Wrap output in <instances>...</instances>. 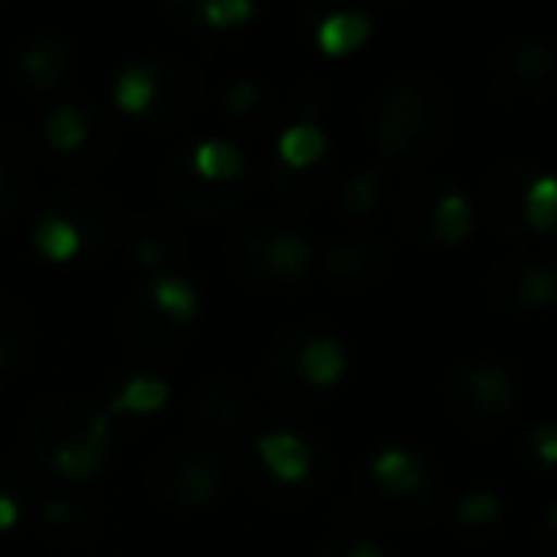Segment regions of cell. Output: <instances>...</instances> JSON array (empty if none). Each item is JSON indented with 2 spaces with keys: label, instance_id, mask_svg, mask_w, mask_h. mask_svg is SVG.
<instances>
[{
  "label": "cell",
  "instance_id": "cell-1",
  "mask_svg": "<svg viewBox=\"0 0 557 557\" xmlns=\"http://www.w3.org/2000/svg\"><path fill=\"white\" fill-rule=\"evenodd\" d=\"M103 455H108V420H92L88 432L73 443H62V447L50 455L54 470L70 481H88L100 473Z\"/></svg>",
  "mask_w": 557,
  "mask_h": 557
},
{
  "label": "cell",
  "instance_id": "cell-2",
  "mask_svg": "<svg viewBox=\"0 0 557 557\" xmlns=\"http://www.w3.org/2000/svg\"><path fill=\"white\" fill-rule=\"evenodd\" d=\"M256 455H260L263 470L283 485H295L310 473V450L295 432H263L256 440Z\"/></svg>",
  "mask_w": 557,
  "mask_h": 557
},
{
  "label": "cell",
  "instance_id": "cell-3",
  "mask_svg": "<svg viewBox=\"0 0 557 557\" xmlns=\"http://www.w3.org/2000/svg\"><path fill=\"white\" fill-rule=\"evenodd\" d=\"M260 260H263V268L283 278V283H298V278L313 268V240L295 230H275L260 245Z\"/></svg>",
  "mask_w": 557,
  "mask_h": 557
},
{
  "label": "cell",
  "instance_id": "cell-4",
  "mask_svg": "<svg viewBox=\"0 0 557 557\" xmlns=\"http://www.w3.org/2000/svg\"><path fill=\"white\" fill-rule=\"evenodd\" d=\"M374 35V24L363 12H333L318 24V47L325 58H348Z\"/></svg>",
  "mask_w": 557,
  "mask_h": 557
},
{
  "label": "cell",
  "instance_id": "cell-5",
  "mask_svg": "<svg viewBox=\"0 0 557 557\" xmlns=\"http://www.w3.org/2000/svg\"><path fill=\"white\" fill-rule=\"evenodd\" d=\"M371 473H374V481L394 496H409L424 485V466H420V458L405 447L379 450L371 462Z\"/></svg>",
  "mask_w": 557,
  "mask_h": 557
},
{
  "label": "cell",
  "instance_id": "cell-6",
  "mask_svg": "<svg viewBox=\"0 0 557 557\" xmlns=\"http://www.w3.org/2000/svg\"><path fill=\"white\" fill-rule=\"evenodd\" d=\"M164 496L184 508H199V504L214 500L218 496V466L207 462V458H195V462H184L164 485Z\"/></svg>",
  "mask_w": 557,
  "mask_h": 557
},
{
  "label": "cell",
  "instance_id": "cell-7",
  "mask_svg": "<svg viewBox=\"0 0 557 557\" xmlns=\"http://www.w3.org/2000/svg\"><path fill=\"white\" fill-rule=\"evenodd\" d=\"M191 169L207 184H230L245 172V153L225 138H207L191 149Z\"/></svg>",
  "mask_w": 557,
  "mask_h": 557
},
{
  "label": "cell",
  "instance_id": "cell-8",
  "mask_svg": "<svg viewBox=\"0 0 557 557\" xmlns=\"http://www.w3.org/2000/svg\"><path fill=\"white\" fill-rule=\"evenodd\" d=\"M348 371V359H344V348L333 341V336H313L306 341L302 356H298V374H302L310 386H336Z\"/></svg>",
  "mask_w": 557,
  "mask_h": 557
},
{
  "label": "cell",
  "instance_id": "cell-9",
  "mask_svg": "<svg viewBox=\"0 0 557 557\" xmlns=\"http://www.w3.org/2000/svg\"><path fill=\"white\" fill-rule=\"evenodd\" d=\"M20 70H24V77H32L39 88H50L65 77L70 54H65V47L58 39H35V42H27L24 54H20Z\"/></svg>",
  "mask_w": 557,
  "mask_h": 557
},
{
  "label": "cell",
  "instance_id": "cell-10",
  "mask_svg": "<svg viewBox=\"0 0 557 557\" xmlns=\"http://www.w3.org/2000/svg\"><path fill=\"white\" fill-rule=\"evenodd\" d=\"M325 153H329V138L313 123H295L278 134V157L290 169H313Z\"/></svg>",
  "mask_w": 557,
  "mask_h": 557
},
{
  "label": "cell",
  "instance_id": "cell-11",
  "mask_svg": "<svg viewBox=\"0 0 557 557\" xmlns=\"http://www.w3.org/2000/svg\"><path fill=\"white\" fill-rule=\"evenodd\" d=\"M432 233L443 245H462L473 233V207L462 191H443V199L432 207Z\"/></svg>",
  "mask_w": 557,
  "mask_h": 557
},
{
  "label": "cell",
  "instance_id": "cell-12",
  "mask_svg": "<svg viewBox=\"0 0 557 557\" xmlns=\"http://www.w3.org/2000/svg\"><path fill=\"white\" fill-rule=\"evenodd\" d=\"M149 302L172 321H191L199 313V290L180 275H157L149 287Z\"/></svg>",
  "mask_w": 557,
  "mask_h": 557
},
{
  "label": "cell",
  "instance_id": "cell-13",
  "mask_svg": "<svg viewBox=\"0 0 557 557\" xmlns=\"http://www.w3.org/2000/svg\"><path fill=\"white\" fill-rule=\"evenodd\" d=\"M470 394L481 409L488 412H508L516 405V386H511L508 371L493 363H478L470 371Z\"/></svg>",
  "mask_w": 557,
  "mask_h": 557
},
{
  "label": "cell",
  "instance_id": "cell-14",
  "mask_svg": "<svg viewBox=\"0 0 557 557\" xmlns=\"http://www.w3.org/2000/svg\"><path fill=\"white\" fill-rule=\"evenodd\" d=\"M81 230L70 222V218H42L39 225H35V248H39L47 260L54 263H70L73 256L81 252Z\"/></svg>",
  "mask_w": 557,
  "mask_h": 557
},
{
  "label": "cell",
  "instance_id": "cell-15",
  "mask_svg": "<svg viewBox=\"0 0 557 557\" xmlns=\"http://www.w3.org/2000/svg\"><path fill=\"white\" fill-rule=\"evenodd\" d=\"M42 134H47L50 149H58V153H73V149H81L88 141V115L81 108H73V103H62V108H54L47 115Z\"/></svg>",
  "mask_w": 557,
  "mask_h": 557
},
{
  "label": "cell",
  "instance_id": "cell-16",
  "mask_svg": "<svg viewBox=\"0 0 557 557\" xmlns=\"http://www.w3.org/2000/svg\"><path fill=\"white\" fill-rule=\"evenodd\" d=\"M157 100V77L149 65H126L115 81V108L126 115H141Z\"/></svg>",
  "mask_w": 557,
  "mask_h": 557
},
{
  "label": "cell",
  "instance_id": "cell-17",
  "mask_svg": "<svg viewBox=\"0 0 557 557\" xmlns=\"http://www.w3.org/2000/svg\"><path fill=\"white\" fill-rule=\"evenodd\" d=\"M169 405V382L153 379V374H141V379H131L119 397L111 401L115 412H161Z\"/></svg>",
  "mask_w": 557,
  "mask_h": 557
},
{
  "label": "cell",
  "instance_id": "cell-18",
  "mask_svg": "<svg viewBox=\"0 0 557 557\" xmlns=\"http://www.w3.org/2000/svg\"><path fill=\"white\" fill-rule=\"evenodd\" d=\"M523 218H527V225H534V230H542V233L554 225V218H557V184H554V176H539L531 187H527Z\"/></svg>",
  "mask_w": 557,
  "mask_h": 557
},
{
  "label": "cell",
  "instance_id": "cell-19",
  "mask_svg": "<svg viewBox=\"0 0 557 557\" xmlns=\"http://www.w3.org/2000/svg\"><path fill=\"white\" fill-rule=\"evenodd\" d=\"M199 12L214 32H237L240 24L256 20V4H248V0H210Z\"/></svg>",
  "mask_w": 557,
  "mask_h": 557
},
{
  "label": "cell",
  "instance_id": "cell-20",
  "mask_svg": "<svg viewBox=\"0 0 557 557\" xmlns=\"http://www.w3.org/2000/svg\"><path fill=\"white\" fill-rule=\"evenodd\" d=\"M500 519V500L493 493H470L458 500V523L462 527H488Z\"/></svg>",
  "mask_w": 557,
  "mask_h": 557
},
{
  "label": "cell",
  "instance_id": "cell-21",
  "mask_svg": "<svg viewBox=\"0 0 557 557\" xmlns=\"http://www.w3.org/2000/svg\"><path fill=\"white\" fill-rule=\"evenodd\" d=\"M519 295H523V302L531 306H549L554 302V271L546 268V263H531V268L523 271V278H519Z\"/></svg>",
  "mask_w": 557,
  "mask_h": 557
},
{
  "label": "cell",
  "instance_id": "cell-22",
  "mask_svg": "<svg viewBox=\"0 0 557 557\" xmlns=\"http://www.w3.org/2000/svg\"><path fill=\"white\" fill-rule=\"evenodd\" d=\"M374 199H379V172H363V176H356L344 187V202H348L356 214H367V210L374 207Z\"/></svg>",
  "mask_w": 557,
  "mask_h": 557
},
{
  "label": "cell",
  "instance_id": "cell-23",
  "mask_svg": "<svg viewBox=\"0 0 557 557\" xmlns=\"http://www.w3.org/2000/svg\"><path fill=\"white\" fill-rule=\"evenodd\" d=\"M549 65H554V54L546 47H539V42H523L516 50V70L523 77H542V73H549Z\"/></svg>",
  "mask_w": 557,
  "mask_h": 557
},
{
  "label": "cell",
  "instance_id": "cell-24",
  "mask_svg": "<svg viewBox=\"0 0 557 557\" xmlns=\"http://www.w3.org/2000/svg\"><path fill=\"white\" fill-rule=\"evenodd\" d=\"M222 103L230 115H248V111L260 103V85H256V81H237V85H230Z\"/></svg>",
  "mask_w": 557,
  "mask_h": 557
},
{
  "label": "cell",
  "instance_id": "cell-25",
  "mask_svg": "<svg viewBox=\"0 0 557 557\" xmlns=\"http://www.w3.org/2000/svg\"><path fill=\"white\" fill-rule=\"evenodd\" d=\"M534 450H539V462L542 466H554L557 462V435H554V424H539V428H534Z\"/></svg>",
  "mask_w": 557,
  "mask_h": 557
},
{
  "label": "cell",
  "instance_id": "cell-26",
  "mask_svg": "<svg viewBox=\"0 0 557 557\" xmlns=\"http://www.w3.org/2000/svg\"><path fill=\"white\" fill-rule=\"evenodd\" d=\"M16 523H20V504L0 493V531H12Z\"/></svg>",
  "mask_w": 557,
  "mask_h": 557
},
{
  "label": "cell",
  "instance_id": "cell-27",
  "mask_svg": "<svg viewBox=\"0 0 557 557\" xmlns=\"http://www.w3.org/2000/svg\"><path fill=\"white\" fill-rule=\"evenodd\" d=\"M348 557H382V549H374V546H356Z\"/></svg>",
  "mask_w": 557,
  "mask_h": 557
},
{
  "label": "cell",
  "instance_id": "cell-28",
  "mask_svg": "<svg viewBox=\"0 0 557 557\" xmlns=\"http://www.w3.org/2000/svg\"><path fill=\"white\" fill-rule=\"evenodd\" d=\"M9 363H12V348L0 341V371H9Z\"/></svg>",
  "mask_w": 557,
  "mask_h": 557
},
{
  "label": "cell",
  "instance_id": "cell-29",
  "mask_svg": "<svg viewBox=\"0 0 557 557\" xmlns=\"http://www.w3.org/2000/svg\"><path fill=\"white\" fill-rule=\"evenodd\" d=\"M0 184H4V180H0Z\"/></svg>",
  "mask_w": 557,
  "mask_h": 557
}]
</instances>
